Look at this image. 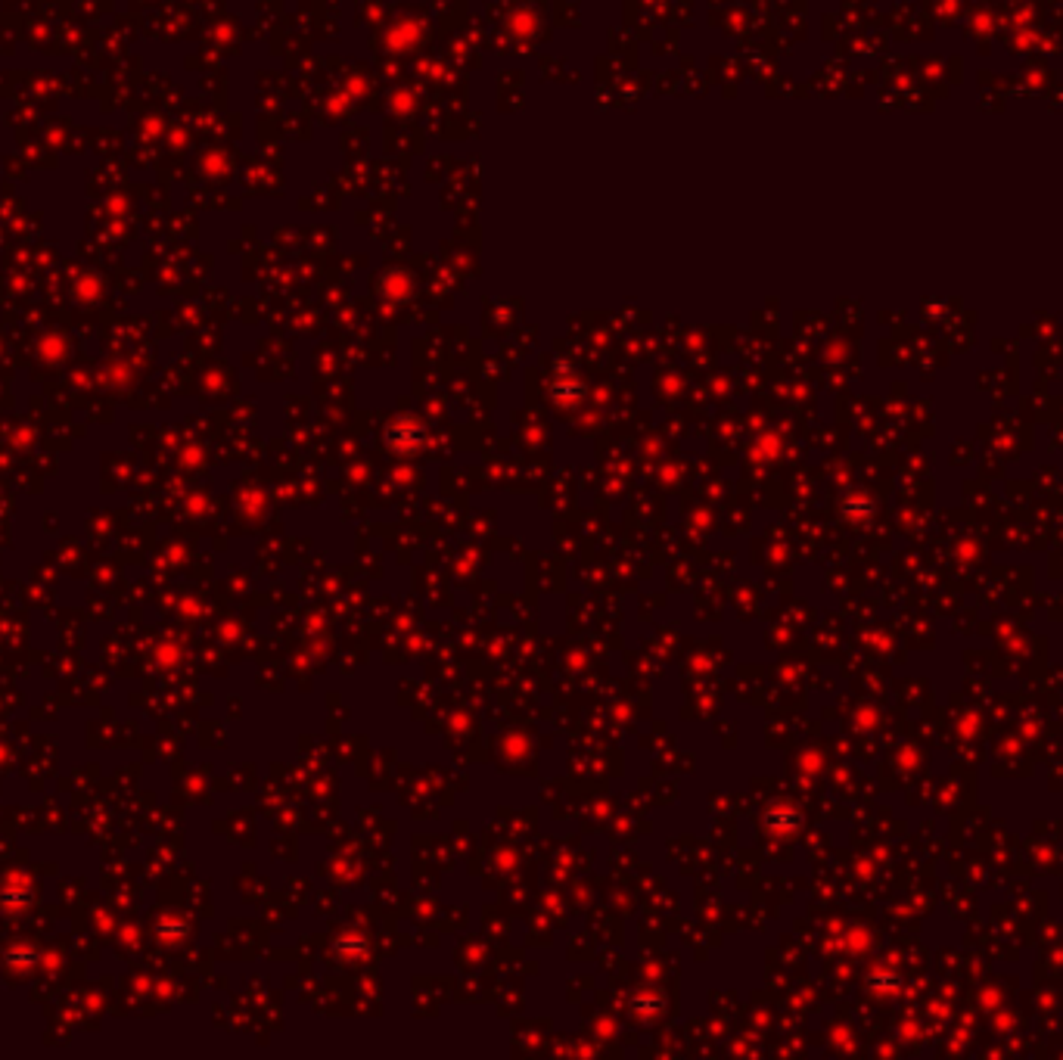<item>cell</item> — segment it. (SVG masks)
I'll use <instances>...</instances> for the list:
<instances>
[]
</instances>
